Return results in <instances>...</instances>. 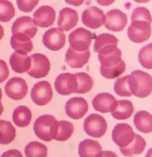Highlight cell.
I'll list each match as a JSON object with an SVG mask.
<instances>
[{
  "instance_id": "cell-1",
  "label": "cell",
  "mask_w": 152,
  "mask_h": 157,
  "mask_svg": "<svg viewBox=\"0 0 152 157\" xmlns=\"http://www.w3.org/2000/svg\"><path fill=\"white\" fill-rule=\"evenodd\" d=\"M33 130L39 139L46 142L50 141L55 140L57 136L58 121L52 115H42L34 122Z\"/></svg>"
},
{
  "instance_id": "cell-2",
  "label": "cell",
  "mask_w": 152,
  "mask_h": 157,
  "mask_svg": "<svg viewBox=\"0 0 152 157\" xmlns=\"http://www.w3.org/2000/svg\"><path fill=\"white\" fill-rule=\"evenodd\" d=\"M108 124L102 116L97 114L89 115L84 122V130L91 137L99 138L102 137L107 131Z\"/></svg>"
},
{
  "instance_id": "cell-3",
  "label": "cell",
  "mask_w": 152,
  "mask_h": 157,
  "mask_svg": "<svg viewBox=\"0 0 152 157\" xmlns=\"http://www.w3.org/2000/svg\"><path fill=\"white\" fill-rule=\"evenodd\" d=\"M93 38V33L90 31L84 28H78L69 35L70 48L78 52H85L89 50Z\"/></svg>"
},
{
  "instance_id": "cell-4",
  "label": "cell",
  "mask_w": 152,
  "mask_h": 157,
  "mask_svg": "<svg viewBox=\"0 0 152 157\" xmlns=\"http://www.w3.org/2000/svg\"><path fill=\"white\" fill-rule=\"evenodd\" d=\"M54 86L58 94L62 96H67L76 93L78 83L75 74L62 73L57 77Z\"/></svg>"
},
{
  "instance_id": "cell-5",
  "label": "cell",
  "mask_w": 152,
  "mask_h": 157,
  "mask_svg": "<svg viewBox=\"0 0 152 157\" xmlns=\"http://www.w3.org/2000/svg\"><path fill=\"white\" fill-rule=\"evenodd\" d=\"M151 35V24L146 21H133L128 29V38L134 43L144 42L148 40Z\"/></svg>"
},
{
  "instance_id": "cell-6",
  "label": "cell",
  "mask_w": 152,
  "mask_h": 157,
  "mask_svg": "<svg viewBox=\"0 0 152 157\" xmlns=\"http://www.w3.org/2000/svg\"><path fill=\"white\" fill-rule=\"evenodd\" d=\"M53 97L51 85L48 81H42L36 83L31 90V98L38 106H45Z\"/></svg>"
},
{
  "instance_id": "cell-7",
  "label": "cell",
  "mask_w": 152,
  "mask_h": 157,
  "mask_svg": "<svg viewBox=\"0 0 152 157\" xmlns=\"http://www.w3.org/2000/svg\"><path fill=\"white\" fill-rule=\"evenodd\" d=\"M42 42L45 47L52 51H59L66 44V35L60 28H52L44 34Z\"/></svg>"
},
{
  "instance_id": "cell-8",
  "label": "cell",
  "mask_w": 152,
  "mask_h": 157,
  "mask_svg": "<svg viewBox=\"0 0 152 157\" xmlns=\"http://www.w3.org/2000/svg\"><path fill=\"white\" fill-rule=\"evenodd\" d=\"M31 67L28 74L32 77L40 78L45 77L50 69L48 59L42 54H34L30 56Z\"/></svg>"
},
{
  "instance_id": "cell-9",
  "label": "cell",
  "mask_w": 152,
  "mask_h": 157,
  "mask_svg": "<svg viewBox=\"0 0 152 157\" xmlns=\"http://www.w3.org/2000/svg\"><path fill=\"white\" fill-rule=\"evenodd\" d=\"M118 38L111 34L104 33L96 37L94 50L98 55H108L118 48Z\"/></svg>"
},
{
  "instance_id": "cell-10",
  "label": "cell",
  "mask_w": 152,
  "mask_h": 157,
  "mask_svg": "<svg viewBox=\"0 0 152 157\" xmlns=\"http://www.w3.org/2000/svg\"><path fill=\"white\" fill-rule=\"evenodd\" d=\"M135 133L133 128L128 124H117L112 132V139L120 148H124L133 141Z\"/></svg>"
},
{
  "instance_id": "cell-11",
  "label": "cell",
  "mask_w": 152,
  "mask_h": 157,
  "mask_svg": "<svg viewBox=\"0 0 152 157\" xmlns=\"http://www.w3.org/2000/svg\"><path fill=\"white\" fill-rule=\"evenodd\" d=\"M5 90L8 97L13 100L18 101L27 96L28 86L23 78L15 77L10 78L6 82Z\"/></svg>"
},
{
  "instance_id": "cell-12",
  "label": "cell",
  "mask_w": 152,
  "mask_h": 157,
  "mask_svg": "<svg viewBox=\"0 0 152 157\" xmlns=\"http://www.w3.org/2000/svg\"><path fill=\"white\" fill-rule=\"evenodd\" d=\"M104 27L108 30L119 32L123 30L128 23L127 15L118 9L107 12L105 15Z\"/></svg>"
},
{
  "instance_id": "cell-13",
  "label": "cell",
  "mask_w": 152,
  "mask_h": 157,
  "mask_svg": "<svg viewBox=\"0 0 152 157\" xmlns=\"http://www.w3.org/2000/svg\"><path fill=\"white\" fill-rule=\"evenodd\" d=\"M105 20L104 11L96 6L87 8L82 15L83 24L92 29H98L103 26L105 23Z\"/></svg>"
},
{
  "instance_id": "cell-14",
  "label": "cell",
  "mask_w": 152,
  "mask_h": 157,
  "mask_svg": "<svg viewBox=\"0 0 152 157\" xmlns=\"http://www.w3.org/2000/svg\"><path fill=\"white\" fill-rule=\"evenodd\" d=\"M116 94L121 97L135 96L138 90V84L135 77L132 75H126L119 78L114 85Z\"/></svg>"
},
{
  "instance_id": "cell-15",
  "label": "cell",
  "mask_w": 152,
  "mask_h": 157,
  "mask_svg": "<svg viewBox=\"0 0 152 157\" xmlns=\"http://www.w3.org/2000/svg\"><path fill=\"white\" fill-rule=\"evenodd\" d=\"M88 104L82 98L75 97L70 99L66 104V114L73 120H79L87 113Z\"/></svg>"
},
{
  "instance_id": "cell-16",
  "label": "cell",
  "mask_w": 152,
  "mask_h": 157,
  "mask_svg": "<svg viewBox=\"0 0 152 157\" xmlns=\"http://www.w3.org/2000/svg\"><path fill=\"white\" fill-rule=\"evenodd\" d=\"M32 20L36 26H39L42 28L50 27L54 23L55 11L52 6H40L35 11Z\"/></svg>"
},
{
  "instance_id": "cell-17",
  "label": "cell",
  "mask_w": 152,
  "mask_h": 157,
  "mask_svg": "<svg viewBox=\"0 0 152 157\" xmlns=\"http://www.w3.org/2000/svg\"><path fill=\"white\" fill-rule=\"evenodd\" d=\"M137 81L138 90L135 96L144 98L149 96L152 90V78L151 76L143 71L136 70L131 72Z\"/></svg>"
},
{
  "instance_id": "cell-18",
  "label": "cell",
  "mask_w": 152,
  "mask_h": 157,
  "mask_svg": "<svg viewBox=\"0 0 152 157\" xmlns=\"http://www.w3.org/2000/svg\"><path fill=\"white\" fill-rule=\"evenodd\" d=\"M12 70L19 74L28 72L31 67V58L28 53L22 50L15 51L10 58Z\"/></svg>"
},
{
  "instance_id": "cell-19",
  "label": "cell",
  "mask_w": 152,
  "mask_h": 157,
  "mask_svg": "<svg viewBox=\"0 0 152 157\" xmlns=\"http://www.w3.org/2000/svg\"><path fill=\"white\" fill-rule=\"evenodd\" d=\"M37 27L34 24L30 17L25 16L17 18L13 23L11 33H22L28 35L30 38H33L37 32Z\"/></svg>"
},
{
  "instance_id": "cell-20",
  "label": "cell",
  "mask_w": 152,
  "mask_h": 157,
  "mask_svg": "<svg viewBox=\"0 0 152 157\" xmlns=\"http://www.w3.org/2000/svg\"><path fill=\"white\" fill-rule=\"evenodd\" d=\"M78 21V14L75 10L66 7L60 11L57 24L62 30L69 31L75 27Z\"/></svg>"
},
{
  "instance_id": "cell-21",
  "label": "cell",
  "mask_w": 152,
  "mask_h": 157,
  "mask_svg": "<svg viewBox=\"0 0 152 157\" xmlns=\"http://www.w3.org/2000/svg\"><path fill=\"white\" fill-rule=\"evenodd\" d=\"M133 105L128 100L116 101L111 109L112 116L118 120H127L133 113Z\"/></svg>"
},
{
  "instance_id": "cell-22",
  "label": "cell",
  "mask_w": 152,
  "mask_h": 157,
  "mask_svg": "<svg viewBox=\"0 0 152 157\" xmlns=\"http://www.w3.org/2000/svg\"><path fill=\"white\" fill-rule=\"evenodd\" d=\"M91 56L90 51L78 52L69 48L66 55V61L71 68H82L86 64Z\"/></svg>"
},
{
  "instance_id": "cell-23",
  "label": "cell",
  "mask_w": 152,
  "mask_h": 157,
  "mask_svg": "<svg viewBox=\"0 0 152 157\" xmlns=\"http://www.w3.org/2000/svg\"><path fill=\"white\" fill-rule=\"evenodd\" d=\"M116 101L112 95L103 93L97 94L93 100V106L94 109L102 113H107L111 111L113 104Z\"/></svg>"
},
{
  "instance_id": "cell-24",
  "label": "cell",
  "mask_w": 152,
  "mask_h": 157,
  "mask_svg": "<svg viewBox=\"0 0 152 157\" xmlns=\"http://www.w3.org/2000/svg\"><path fill=\"white\" fill-rule=\"evenodd\" d=\"M11 47L15 51L22 50L29 53L33 50V43L31 38L22 33L13 34L10 40Z\"/></svg>"
},
{
  "instance_id": "cell-25",
  "label": "cell",
  "mask_w": 152,
  "mask_h": 157,
  "mask_svg": "<svg viewBox=\"0 0 152 157\" xmlns=\"http://www.w3.org/2000/svg\"><path fill=\"white\" fill-rule=\"evenodd\" d=\"M134 124L136 129L143 133L152 132V116L145 111L137 112L134 116Z\"/></svg>"
},
{
  "instance_id": "cell-26",
  "label": "cell",
  "mask_w": 152,
  "mask_h": 157,
  "mask_svg": "<svg viewBox=\"0 0 152 157\" xmlns=\"http://www.w3.org/2000/svg\"><path fill=\"white\" fill-rule=\"evenodd\" d=\"M102 151L98 141L86 139L80 142L78 153L80 157H96L97 153Z\"/></svg>"
},
{
  "instance_id": "cell-27",
  "label": "cell",
  "mask_w": 152,
  "mask_h": 157,
  "mask_svg": "<svg viewBox=\"0 0 152 157\" xmlns=\"http://www.w3.org/2000/svg\"><path fill=\"white\" fill-rule=\"evenodd\" d=\"M146 147V141L140 135L135 134L130 145L124 148H120L121 153L126 156H133L143 152Z\"/></svg>"
},
{
  "instance_id": "cell-28",
  "label": "cell",
  "mask_w": 152,
  "mask_h": 157,
  "mask_svg": "<svg viewBox=\"0 0 152 157\" xmlns=\"http://www.w3.org/2000/svg\"><path fill=\"white\" fill-rule=\"evenodd\" d=\"M32 120V112L28 108L25 106L17 107L13 113V121L20 128L28 126Z\"/></svg>"
},
{
  "instance_id": "cell-29",
  "label": "cell",
  "mask_w": 152,
  "mask_h": 157,
  "mask_svg": "<svg viewBox=\"0 0 152 157\" xmlns=\"http://www.w3.org/2000/svg\"><path fill=\"white\" fill-rule=\"evenodd\" d=\"M16 129L11 122L0 120V144L8 145L15 140Z\"/></svg>"
},
{
  "instance_id": "cell-30",
  "label": "cell",
  "mask_w": 152,
  "mask_h": 157,
  "mask_svg": "<svg viewBox=\"0 0 152 157\" xmlns=\"http://www.w3.org/2000/svg\"><path fill=\"white\" fill-rule=\"evenodd\" d=\"M25 153L26 157H47L48 149L39 141H32L25 147Z\"/></svg>"
},
{
  "instance_id": "cell-31",
  "label": "cell",
  "mask_w": 152,
  "mask_h": 157,
  "mask_svg": "<svg viewBox=\"0 0 152 157\" xmlns=\"http://www.w3.org/2000/svg\"><path fill=\"white\" fill-rule=\"evenodd\" d=\"M78 83V90L76 93L85 94L92 89L94 86L93 78L85 72H79L75 74Z\"/></svg>"
},
{
  "instance_id": "cell-32",
  "label": "cell",
  "mask_w": 152,
  "mask_h": 157,
  "mask_svg": "<svg viewBox=\"0 0 152 157\" xmlns=\"http://www.w3.org/2000/svg\"><path fill=\"white\" fill-rule=\"evenodd\" d=\"M101 65L104 67L110 68L118 65L121 60V52L118 48L115 52L108 55H98Z\"/></svg>"
},
{
  "instance_id": "cell-33",
  "label": "cell",
  "mask_w": 152,
  "mask_h": 157,
  "mask_svg": "<svg viewBox=\"0 0 152 157\" xmlns=\"http://www.w3.org/2000/svg\"><path fill=\"white\" fill-rule=\"evenodd\" d=\"M74 130V125L68 121H58V130L55 140L65 141L70 138Z\"/></svg>"
},
{
  "instance_id": "cell-34",
  "label": "cell",
  "mask_w": 152,
  "mask_h": 157,
  "mask_svg": "<svg viewBox=\"0 0 152 157\" xmlns=\"http://www.w3.org/2000/svg\"><path fill=\"white\" fill-rule=\"evenodd\" d=\"M126 70V64L122 60L116 66L106 68L103 66L100 67V72L104 78L108 79H112L121 75Z\"/></svg>"
},
{
  "instance_id": "cell-35",
  "label": "cell",
  "mask_w": 152,
  "mask_h": 157,
  "mask_svg": "<svg viewBox=\"0 0 152 157\" xmlns=\"http://www.w3.org/2000/svg\"><path fill=\"white\" fill-rule=\"evenodd\" d=\"M15 15V9L9 1H0V21L8 22Z\"/></svg>"
},
{
  "instance_id": "cell-36",
  "label": "cell",
  "mask_w": 152,
  "mask_h": 157,
  "mask_svg": "<svg viewBox=\"0 0 152 157\" xmlns=\"http://www.w3.org/2000/svg\"><path fill=\"white\" fill-rule=\"evenodd\" d=\"M152 44L144 46L139 52L138 60L142 66L147 69H152Z\"/></svg>"
},
{
  "instance_id": "cell-37",
  "label": "cell",
  "mask_w": 152,
  "mask_h": 157,
  "mask_svg": "<svg viewBox=\"0 0 152 157\" xmlns=\"http://www.w3.org/2000/svg\"><path fill=\"white\" fill-rule=\"evenodd\" d=\"M131 21V22L135 21H143L151 24V14L147 8L145 7H137L135 8L132 12Z\"/></svg>"
},
{
  "instance_id": "cell-38",
  "label": "cell",
  "mask_w": 152,
  "mask_h": 157,
  "mask_svg": "<svg viewBox=\"0 0 152 157\" xmlns=\"http://www.w3.org/2000/svg\"><path fill=\"white\" fill-rule=\"evenodd\" d=\"M39 0H33V1H22L18 0L17 4L20 10L25 13L31 12L35 7L39 3Z\"/></svg>"
},
{
  "instance_id": "cell-39",
  "label": "cell",
  "mask_w": 152,
  "mask_h": 157,
  "mask_svg": "<svg viewBox=\"0 0 152 157\" xmlns=\"http://www.w3.org/2000/svg\"><path fill=\"white\" fill-rule=\"evenodd\" d=\"M9 75L8 65L3 60H0V83L4 82Z\"/></svg>"
},
{
  "instance_id": "cell-40",
  "label": "cell",
  "mask_w": 152,
  "mask_h": 157,
  "mask_svg": "<svg viewBox=\"0 0 152 157\" xmlns=\"http://www.w3.org/2000/svg\"><path fill=\"white\" fill-rule=\"evenodd\" d=\"M1 157H23L21 151L16 149L9 150L4 152Z\"/></svg>"
},
{
  "instance_id": "cell-41",
  "label": "cell",
  "mask_w": 152,
  "mask_h": 157,
  "mask_svg": "<svg viewBox=\"0 0 152 157\" xmlns=\"http://www.w3.org/2000/svg\"><path fill=\"white\" fill-rule=\"evenodd\" d=\"M96 157H118L117 154L111 151H101L97 154Z\"/></svg>"
},
{
  "instance_id": "cell-42",
  "label": "cell",
  "mask_w": 152,
  "mask_h": 157,
  "mask_svg": "<svg viewBox=\"0 0 152 157\" xmlns=\"http://www.w3.org/2000/svg\"><path fill=\"white\" fill-rule=\"evenodd\" d=\"M115 1H97V3L103 6H108L112 3Z\"/></svg>"
},
{
  "instance_id": "cell-43",
  "label": "cell",
  "mask_w": 152,
  "mask_h": 157,
  "mask_svg": "<svg viewBox=\"0 0 152 157\" xmlns=\"http://www.w3.org/2000/svg\"><path fill=\"white\" fill-rule=\"evenodd\" d=\"M83 2L84 1H66V3L72 5H75V6H79L82 4Z\"/></svg>"
},
{
  "instance_id": "cell-44",
  "label": "cell",
  "mask_w": 152,
  "mask_h": 157,
  "mask_svg": "<svg viewBox=\"0 0 152 157\" xmlns=\"http://www.w3.org/2000/svg\"><path fill=\"white\" fill-rule=\"evenodd\" d=\"M3 36H4V30L2 26L0 25V40H2Z\"/></svg>"
},
{
  "instance_id": "cell-45",
  "label": "cell",
  "mask_w": 152,
  "mask_h": 157,
  "mask_svg": "<svg viewBox=\"0 0 152 157\" xmlns=\"http://www.w3.org/2000/svg\"><path fill=\"white\" fill-rule=\"evenodd\" d=\"M3 111V106L2 103H0V116L2 114V113Z\"/></svg>"
},
{
  "instance_id": "cell-46",
  "label": "cell",
  "mask_w": 152,
  "mask_h": 157,
  "mask_svg": "<svg viewBox=\"0 0 152 157\" xmlns=\"http://www.w3.org/2000/svg\"><path fill=\"white\" fill-rule=\"evenodd\" d=\"M2 99V89L0 88V103H2L1 102Z\"/></svg>"
}]
</instances>
